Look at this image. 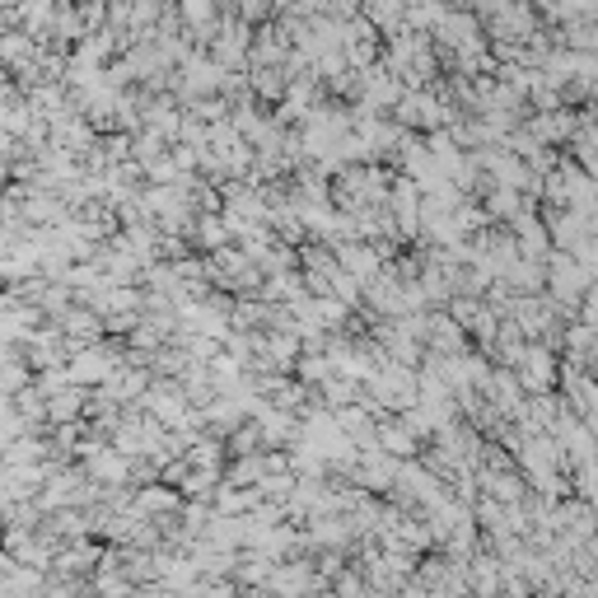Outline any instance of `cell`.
<instances>
[{"mask_svg":"<svg viewBox=\"0 0 598 598\" xmlns=\"http://www.w3.org/2000/svg\"><path fill=\"white\" fill-rule=\"evenodd\" d=\"M19 384H24V370H15V365L0 370V388H19Z\"/></svg>","mask_w":598,"mask_h":598,"instance_id":"1","label":"cell"}]
</instances>
